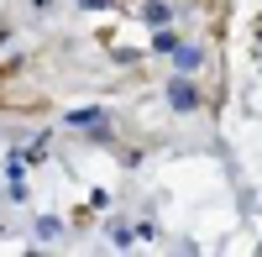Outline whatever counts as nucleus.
<instances>
[{
  "label": "nucleus",
  "mask_w": 262,
  "mask_h": 257,
  "mask_svg": "<svg viewBox=\"0 0 262 257\" xmlns=\"http://www.w3.org/2000/svg\"><path fill=\"white\" fill-rule=\"evenodd\" d=\"M173 105H194V90H189V84H173Z\"/></svg>",
  "instance_id": "nucleus-1"
}]
</instances>
